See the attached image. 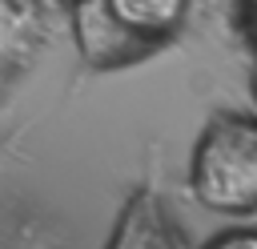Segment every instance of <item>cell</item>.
<instances>
[{"label": "cell", "instance_id": "obj_1", "mask_svg": "<svg viewBox=\"0 0 257 249\" xmlns=\"http://www.w3.org/2000/svg\"><path fill=\"white\" fill-rule=\"evenodd\" d=\"M189 189L213 213H257V120L217 116L193 149Z\"/></svg>", "mask_w": 257, "mask_h": 249}, {"label": "cell", "instance_id": "obj_2", "mask_svg": "<svg viewBox=\"0 0 257 249\" xmlns=\"http://www.w3.org/2000/svg\"><path fill=\"white\" fill-rule=\"evenodd\" d=\"M76 48L84 52L88 64L108 68V64H128L149 48L145 36H137L108 0H76Z\"/></svg>", "mask_w": 257, "mask_h": 249}, {"label": "cell", "instance_id": "obj_3", "mask_svg": "<svg viewBox=\"0 0 257 249\" xmlns=\"http://www.w3.org/2000/svg\"><path fill=\"white\" fill-rule=\"evenodd\" d=\"M108 249H189L185 233L173 225V217L165 213L161 197L153 185L137 189L128 197V205L120 209V221L112 229Z\"/></svg>", "mask_w": 257, "mask_h": 249}, {"label": "cell", "instance_id": "obj_4", "mask_svg": "<svg viewBox=\"0 0 257 249\" xmlns=\"http://www.w3.org/2000/svg\"><path fill=\"white\" fill-rule=\"evenodd\" d=\"M40 48V16L28 0H0V92L32 64Z\"/></svg>", "mask_w": 257, "mask_h": 249}, {"label": "cell", "instance_id": "obj_5", "mask_svg": "<svg viewBox=\"0 0 257 249\" xmlns=\"http://www.w3.org/2000/svg\"><path fill=\"white\" fill-rule=\"evenodd\" d=\"M112 12L145 40H161L169 32H177V24L185 20L189 0H108Z\"/></svg>", "mask_w": 257, "mask_h": 249}, {"label": "cell", "instance_id": "obj_6", "mask_svg": "<svg viewBox=\"0 0 257 249\" xmlns=\"http://www.w3.org/2000/svg\"><path fill=\"white\" fill-rule=\"evenodd\" d=\"M205 249H257V229H225Z\"/></svg>", "mask_w": 257, "mask_h": 249}, {"label": "cell", "instance_id": "obj_7", "mask_svg": "<svg viewBox=\"0 0 257 249\" xmlns=\"http://www.w3.org/2000/svg\"><path fill=\"white\" fill-rule=\"evenodd\" d=\"M245 28H249V36L257 44V0H245Z\"/></svg>", "mask_w": 257, "mask_h": 249}, {"label": "cell", "instance_id": "obj_8", "mask_svg": "<svg viewBox=\"0 0 257 249\" xmlns=\"http://www.w3.org/2000/svg\"><path fill=\"white\" fill-rule=\"evenodd\" d=\"M253 100H257V68H253Z\"/></svg>", "mask_w": 257, "mask_h": 249}]
</instances>
